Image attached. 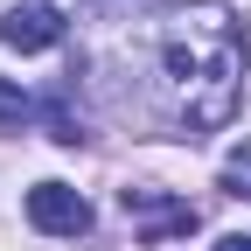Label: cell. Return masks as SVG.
Masks as SVG:
<instances>
[{
  "label": "cell",
  "instance_id": "6da1fadb",
  "mask_svg": "<svg viewBox=\"0 0 251 251\" xmlns=\"http://www.w3.org/2000/svg\"><path fill=\"white\" fill-rule=\"evenodd\" d=\"M244 56H251V42H244V21L230 14V0H181L161 21L153 91H161V112L175 126V140H202V133L237 119Z\"/></svg>",
  "mask_w": 251,
  "mask_h": 251
},
{
  "label": "cell",
  "instance_id": "8992f818",
  "mask_svg": "<svg viewBox=\"0 0 251 251\" xmlns=\"http://www.w3.org/2000/svg\"><path fill=\"white\" fill-rule=\"evenodd\" d=\"M224 188L251 202V140H244V147H230V161H224Z\"/></svg>",
  "mask_w": 251,
  "mask_h": 251
},
{
  "label": "cell",
  "instance_id": "277c9868",
  "mask_svg": "<svg viewBox=\"0 0 251 251\" xmlns=\"http://www.w3.org/2000/svg\"><path fill=\"white\" fill-rule=\"evenodd\" d=\"M0 42H7L14 56H42L63 42V7H49V0H14L7 14H0Z\"/></svg>",
  "mask_w": 251,
  "mask_h": 251
},
{
  "label": "cell",
  "instance_id": "52a82bcc",
  "mask_svg": "<svg viewBox=\"0 0 251 251\" xmlns=\"http://www.w3.org/2000/svg\"><path fill=\"white\" fill-rule=\"evenodd\" d=\"M216 251H251V237L237 230V237H216Z\"/></svg>",
  "mask_w": 251,
  "mask_h": 251
},
{
  "label": "cell",
  "instance_id": "3957f363",
  "mask_svg": "<svg viewBox=\"0 0 251 251\" xmlns=\"http://www.w3.org/2000/svg\"><path fill=\"white\" fill-rule=\"evenodd\" d=\"M28 224H35L42 237H84L91 230V202L70 181H35L28 188Z\"/></svg>",
  "mask_w": 251,
  "mask_h": 251
},
{
  "label": "cell",
  "instance_id": "5b68a950",
  "mask_svg": "<svg viewBox=\"0 0 251 251\" xmlns=\"http://www.w3.org/2000/svg\"><path fill=\"white\" fill-rule=\"evenodd\" d=\"M35 112H42V105L28 98V91H21L14 77H0V133H21V126L35 119Z\"/></svg>",
  "mask_w": 251,
  "mask_h": 251
},
{
  "label": "cell",
  "instance_id": "7a4b0ae2",
  "mask_svg": "<svg viewBox=\"0 0 251 251\" xmlns=\"http://www.w3.org/2000/svg\"><path fill=\"white\" fill-rule=\"evenodd\" d=\"M119 209H126V224H133L147 244H175V237H188V230L202 224V216H196V202L168 196V188H147V181L119 188Z\"/></svg>",
  "mask_w": 251,
  "mask_h": 251
}]
</instances>
